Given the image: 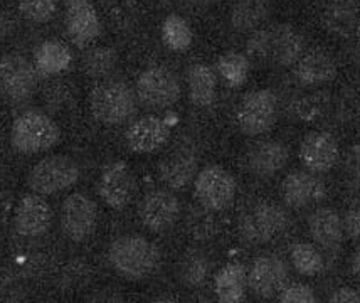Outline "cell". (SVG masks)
I'll return each mask as SVG.
<instances>
[{
	"label": "cell",
	"instance_id": "cell-1",
	"mask_svg": "<svg viewBox=\"0 0 360 303\" xmlns=\"http://www.w3.org/2000/svg\"><path fill=\"white\" fill-rule=\"evenodd\" d=\"M248 54L261 61H273L288 67L297 64L305 54V39L290 24L258 29L248 41Z\"/></svg>",
	"mask_w": 360,
	"mask_h": 303
},
{
	"label": "cell",
	"instance_id": "cell-2",
	"mask_svg": "<svg viewBox=\"0 0 360 303\" xmlns=\"http://www.w3.org/2000/svg\"><path fill=\"white\" fill-rule=\"evenodd\" d=\"M108 259L118 275L130 280H141L157 270L160 251L147 238L131 234L111 243Z\"/></svg>",
	"mask_w": 360,
	"mask_h": 303
},
{
	"label": "cell",
	"instance_id": "cell-3",
	"mask_svg": "<svg viewBox=\"0 0 360 303\" xmlns=\"http://www.w3.org/2000/svg\"><path fill=\"white\" fill-rule=\"evenodd\" d=\"M59 127L49 115L41 110H27L12 123L11 143L15 152L32 155L46 152L58 143Z\"/></svg>",
	"mask_w": 360,
	"mask_h": 303
},
{
	"label": "cell",
	"instance_id": "cell-4",
	"mask_svg": "<svg viewBox=\"0 0 360 303\" xmlns=\"http://www.w3.org/2000/svg\"><path fill=\"white\" fill-rule=\"evenodd\" d=\"M89 106L98 122L105 125H122L136 112L135 93L123 81H106L93 89Z\"/></svg>",
	"mask_w": 360,
	"mask_h": 303
},
{
	"label": "cell",
	"instance_id": "cell-5",
	"mask_svg": "<svg viewBox=\"0 0 360 303\" xmlns=\"http://www.w3.org/2000/svg\"><path fill=\"white\" fill-rule=\"evenodd\" d=\"M288 226V214L281 206L263 200L244 212L239 221V234L248 245H264L274 240Z\"/></svg>",
	"mask_w": 360,
	"mask_h": 303
},
{
	"label": "cell",
	"instance_id": "cell-6",
	"mask_svg": "<svg viewBox=\"0 0 360 303\" xmlns=\"http://www.w3.org/2000/svg\"><path fill=\"white\" fill-rule=\"evenodd\" d=\"M79 167L71 157L53 155L37 162L29 172L27 183L39 195H53L70 189L79 181Z\"/></svg>",
	"mask_w": 360,
	"mask_h": 303
},
{
	"label": "cell",
	"instance_id": "cell-7",
	"mask_svg": "<svg viewBox=\"0 0 360 303\" xmlns=\"http://www.w3.org/2000/svg\"><path fill=\"white\" fill-rule=\"evenodd\" d=\"M180 81L169 67H148L136 81V98L150 110H164L180 100Z\"/></svg>",
	"mask_w": 360,
	"mask_h": 303
},
{
	"label": "cell",
	"instance_id": "cell-8",
	"mask_svg": "<svg viewBox=\"0 0 360 303\" xmlns=\"http://www.w3.org/2000/svg\"><path fill=\"white\" fill-rule=\"evenodd\" d=\"M195 198L209 211H224L234 202L236 179L221 165H209L195 176Z\"/></svg>",
	"mask_w": 360,
	"mask_h": 303
},
{
	"label": "cell",
	"instance_id": "cell-9",
	"mask_svg": "<svg viewBox=\"0 0 360 303\" xmlns=\"http://www.w3.org/2000/svg\"><path fill=\"white\" fill-rule=\"evenodd\" d=\"M278 117V101L271 89L252 91L241 101L236 120L239 130L248 136L266 134Z\"/></svg>",
	"mask_w": 360,
	"mask_h": 303
},
{
	"label": "cell",
	"instance_id": "cell-10",
	"mask_svg": "<svg viewBox=\"0 0 360 303\" xmlns=\"http://www.w3.org/2000/svg\"><path fill=\"white\" fill-rule=\"evenodd\" d=\"M37 75L32 64L20 54H6L0 59V95L12 103H24L34 95Z\"/></svg>",
	"mask_w": 360,
	"mask_h": 303
},
{
	"label": "cell",
	"instance_id": "cell-11",
	"mask_svg": "<svg viewBox=\"0 0 360 303\" xmlns=\"http://www.w3.org/2000/svg\"><path fill=\"white\" fill-rule=\"evenodd\" d=\"M96 206L88 195L78 194V192L68 195L59 214L64 236L76 243L84 241L88 236H91L96 228Z\"/></svg>",
	"mask_w": 360,
	"mask_h": 303
},
{
	"label": "cell",
	"instance_id": "cell-12",
	"mask_svg": "<svg viewBox=\"0 0 360 303\" xmlns=\"http://www.w3.org/2000/svg\"><path fill=\"white\" fill-rule=\"evenodd\" d=\"M139 216L152 233H165L172 229L180 216V200L174 192L155 189L148 192L140 202Z\"/></svg>",
	"mask_w": 360,
	"mask_h": 303
},
{
	"label": "cell",
	"instance_id": "cell-13",
	"mask_svg": "<svg viewBox=\"0 0 360 303\" xmlns=\"http://www.w3.org/2000/svg\"><path fill=\"white\" fill-rule=\"evenodd\" d=\"M340 148L335 136L328 131H310L300 143V162L310 172L327 174L335 167Z\"/></svg>",
	"mask_w": 360,
	"mask_h": 303
},
{
	"label": "cell",
	"instance_id": "cell-14",
	"mask_svg": "<svg viewBox=\"0 0 360 303\" xmlns=\"http://www.w3.org/2000/svg\"><path fill=\"white\" fill-rule=\"evenodd\" d=\"M288 278V266L276 254H264L255 259L248 271V287L258 298H271L281 292Z\"/></svg>",
	"mask_w": 360,
	"mask_h": 303
},
{
	"label": "cell",
	"instance_id": "cell-15",
	"mask_svg": "<svg viewBox=\"0 0 360 303\" xmlns=\"http://www.w3.org/2000/svg\"><path fill=\"white\" fill-rule=\"evenodd\" d=\"M98 192L106 206L111 209H123L128 206L135 192V177L125 162H111L103 169Z\"/></svg>",
	"mask_w": 360,
	"mask_h": 303
},
{
	"label": "cell",
	"instance_id": "cell-16",
	"mask_svg": "<svg viewBox=\"0 0 360 303\" xmlns=\"http://www.w3.org/2000/svg\"><path fill=\"white\" fill-rule=\"evenodd\" d=\"M53 224V209L39 194H27L15 209L14 228L24 238H41Z\"/></svg>",
	"mask_w": 360,
	"mask_h": 303
},
{
	"label": "cell",
	"instance_id": "cell-17",
	"mask_svg": "<svg viewBox=\"0 0 360 303\" xmlns=\"http://www.w3.org/2000/svg\"><path fill=\"white\" fill-rule=\"evenodd\" d=\"M66 32L78 48H84L100 36V17L89 0H70L66 8Z\"/></svg>",
	"mask_w": 360,
	"mask_h": 303
},
{
	"label": "cell",
	"instance_id": "cell-18",
	"mask_svg": "<svg viewBox=\"0 0 360 303\" xmlns=\"http://www.w3.org/2000/svg\"><path fill=\"white\" fill-rule=\"evenodd\" d=\"M325 198V183L310 170H295L283 181V199L291 209H303Z\"/></svg>",
	"mask_w": 360,
	"mask_h": 303
},
{
	"label": "cell",
	"instance_id": "cell-19",
	"mask_svg": "<svg viewBox=\"0 0 360 303\" xmlns=\"http://www.w3.org/2000/svg\"><path fill=\"white\" fill-rule=\"evenodd\" d=\"M170 127L158 117H141L127 130V143L135 153H152L160 150L169 142Z\"/></svg>",
	"mask_w": 360,
	"mask_h": 303
},
{
	"label": "cell",
	"instance_id": "cell-20",
	"mask_svg": "<svg viewBox=\"0 0 360 303\" xmlns=\"http://www.w3.org/2000/svg\"><path fill=\"white\" fill-rule=\"evenodd\" d=\"M290 150L285 143L276 140L261 142L248 153V167L256 177H273L288 164Z\"/></svg>",
	"mask_w": 360,
	"mask_h": 303
},
{
	"label": "cell",
	"instance_id": "cell-21",
	"mask_svg": "<svg viewBox=\"0 0 360 303\" xmlns=\"http://www.w3.org/2000/svg\"><path fill=\"white\" fill-rule=\"evenodd\" d=\"M308 229H310L311 240L327 251L338 250L344 241V221L332 207L316 209L308 221Z\"/></svg>",
	"mask_w": 360,
	"mask_h": 303
},
{
	"label": "cell",
	"instance_id": "cell-22",
	"mask_svg": "<svg viewBox=\"0 0 360 303\" xmlns=\"http://www.w3.org/2000/svg\"><path fill=\"white\" fill-rule=\"evenodd\" d=\"M295 76L303 86H321L335 79L337 64L323 51L303 54L295 67Z\"/></svg>",
	"mask_w": 360,
	"mask_h": 303
},
{
	"label": "cell",
	"instance_id": "cell-23",
	"mask_svg": "<svg viewBox=\"0 0 360 303\" xmlns=\"http://www.w3.org/2000/svg\"><path fill=\"white\" fill-rule=\"evenodd\" d=\"M158 174L170 189H184L197 174V159L191 150H177L170 153L158 167Z\"/></svg>",
	"mask_w": 360,
	"mask_h": 303
},
{
	"label": "cell",
	"instance_id": "cell-24",
	"mask_svg": "<svg viewBox=\"0 0 360 303\" xmlns=\"http://www.w3.org/2000/svg\"><path fill=\"white\" fill-rule=\"evenodd\" d=\"M359 0H330L321 14L323 27L335 36H349L359 22Z\"/></svg>",
	"mask_w": 360,
	"mask_h": 303
},
{
	"label": "cell",
	"instance_id": "cell-25",
	"mask_svg": "<svg viewBox=\"0 0 360 303\" xmlns=\"http://www.w3.org/2000/svg\"><path fill=\"white\" fill-rule=\"evenodd\" d=\"M248 270L239 263H229L221 268L214 280V290L219 302L238 303L246 297Z\"/></svg>",
	"mask_w": 360,
	"mask_h": 303
},
{
	"label": "cell",
	"instance_id": "cell-26",
	"mask_svg": "<svg viewBox=\"0 0 360 303\" xmlns=\"http://www.w3.org/2000/svg\"><path fill=\"white\" fill-rule=\"evenodd\" d=\"M188 98L195 106L205 108L216 100L217 79L216 72L207 64H192L187 71Z\"/></svg>",
	"mask_w": 360,
	"mask_h": 303
},
{
	"label": "cell",
	"instance_id": "cell-27",
	"mask_svg": "<svg viewBox=\"0 0 360 303\" xmlns=\"http://www.w3.org/2000/svg\"><path fill=\"white\" fill-rule=\"evenodd\" d=\"M268 0H238L231 11V25L238 32H255L268 20Z\"/></svg>",
	"mask_w": 360,
	"mask_h": 303
},
{
	"label": "cell",
	"instance_id": "cell-28",
	"mask_svg": "<svg viewBox=\"0 0 360 303\" xmlns=\"http://www.w3.org/2000/svg\"><path fill=\"white\" fill-rule=\"evenodd\" d=\"M71 51L61 41L49 39L44 41L34 53V61H36L37 71L42 75H58L68 70L71 64Z\"/></svg>",
	"mask_w": 360,
	"mask_h": 303
},
{
	"label": "cell",
	"instance_id": "cell-29",
	"mask_svg": "<svg viewBox=\"0 0 360 303\" xmlns=\"http://www.w3.org/2000/svg\"><path fill=\"white\" fill-rule=\"evenodd\" d=\"M194 34H192L191 24L179 14H170L165 17L162 24V41L170 51L182 53L191 48Z\"/></svg>",
	"mask_w": 360,
	"mask_h": 303
},
{
	"label": "cell",
	"instance_id": "cell-30",
	"mask_svg": "<svg viewBox=\"0 0 360 303\" xmlns=\"http://www.w3.org/2000/svg\"><path fill=\"white\" fill-rule=\"evenodd\" d=\"M217 71H219L222 79L227 83V86H243L248 81V76H250L251 71L250 59H248L246 54L231 51V53L222 54L219 58V61H217Z\"/></svg>",
	"mask_w": 360,
	"mask_h": 303
},
{
	"label": "cell",
	"instance_id": "cell-31",
	"mask_svg": "<svg viewBox=\"0 0 360 303\" xmlns=\"http://www.w3.org/2000/svg\"><path fill=\"white\" fill-rule=\"evenodd\" d=\"M290 258L295 270L303 276H316L323 271V256L311 243H297L291 246Z\"/></svg>",
	"mask_w": 360,
	"mask_h": 303
},
{
	"label": "cell",
	"instance_id": "cell-32",
	"mask_svg": "<svg viewBox=\"0 0 360 303\" xmlns=\"http://www.w3.org/2000/svg\"><path fill=\"white\" fill-rule=\"evenodd\" d=\"M209 270H211V263L209 258L202 251H191L182 258L179 266V276L186 287L195 288L204 285L207 280Z\"/></svg>",
	"mask_w": 360,
	"mask_h": 303
},
{
	"label": "cell",
	"instance_id": "cell-33",
	"mask_svg": "<svg viewBox=\"0 0 360 303\" xmlns=\"http://www.w3.org/2000/svg\"><path fill=\"white\" fill-rule=\"evenodd\" d=\"M117 53L111 48H94L83 59V67L89 78H106L117 66Z\"/></svg>",
	"mask_w": 360,
	"mask_h": 303
},
{
	"label": "cell",
	"instance_id": "cell-34",
	"mask_svg": "<svg viewBox=\"0 0 360 303\" xmlns=\"http://www.w3.org/2000/svg\"><path fill=\"white\" fill-rule=\"evenodd\" d=\"M19 12L31 22H49L56 14V0H19Z\"/></svg>",
	"mask_w": 360,
	"mask_h": 303
},
{
	"label": "cell",
	"instance_id": "cell-35",
	"mask_svg": "<svg viewBox=\"0 0 360 303\" xmlns=\"http://www.w3.org/2000/svg\"><path fill=\"white\" fill-rule=\"evenodd\" d=\"M278 300L283 303H315V292L305 283H293L283 287L278 293Z\"/></svg>",
	"mask_w": 360,
	"mask_h": 303
},
{
	"label": "cell",
	"instance_id": "cell-36",
	"mask_svg": "<svg viewBox=\"0 0 360 303\" xmlns=\"http://www.w3.org/2000/svg\"><path fill=\"white\" fill-rule=\"evenodd\" d=\"M347 181L355 191H360V142L355 143L349 150L345 162Z\"/></svg>",
	"mask_w": 360,
	"mask_h": 303
},
{
	"label": "cell",
	"instance_id": "cell-37",
	"mask_svg": "<svg viewBox=\"0 0 360 303\" xmlns=\"http://www.w3.org/2000/svg\"><path fill=\"white\" fill-rule=\"evenodd\" d=\"M330 302L333 303H360V292L350 287H342L335 290L330 297Z\"/></svg>",
	"mask_w": 360,
	"mask_h": 303
},
{
	"label": "cell",
	"instance_id": "cell-38",
	"mask_svg": "<svg viewBox=\"0 0 360 303\" xmlns=\"http://www.w3.org/2000/svg\"><path fill=\"white\" fill-rule=\"evenodd\" d=\"M15 19L7 11H0V41L7 39L15 32Z\"/></svg>",
	"mask_w": 360,
	"mask_h": 303
},
{
	"label": "cell",
	"instance_id": "cell-39",
	"mask_svg": "<svg viewBox=\"0 0 360 303\" xmlns=\"http://www.w3.org/2000/svg\"><path fill=\"white\" fill-rule=\"evenodd\" d=\"M344 228L347 229V233H349L350 236L354 238L360 236V211L349 212V216H347L344 223Z\"/></svg>",
	"mask_w": 360,
	"mask_h": 303
},
{
	"label": "cell",
	"instance_id": "cell-40",
	"mask_svg": "<svg viewBox=\"0 0 360 303\" xmlns=\"http://www.w3.org/2000/svg\"><path fill=\"white\" fill-rule=\"evenodd\" d=\"M352 271L357 276H360V250L355 251V254H354V258H352Z\"/></svg>",
	"mask_w": 360,
	"mask_h": 303
},
{
	"label": "cell",
	"instance_id": "cell-41",
	"mask_svg": "<svg viewBox=\"0 0 360 303\" xmlns=\"http://www.w3.org/2000/svg\"><path fill=\"white\" fill-rule=\"evenodd\" d=\"M191 2L199 7H209V6H214V4L221 2V0H191Z\"/></svg>",
	"mask_w": 360,
	"mask_h": 303
},
{
	"label": "cell",
	"instance_id": "cell-42",
	"mask_svg": "<svg viewBox=\"0 0 360 303\" xmlns=\"http://www.w3.org/2000/svg\"><path fill=\"white\" fill-rule=\"evenodd\" d=\"M357 27H359V31H360V17H359V22H357Z\"/></svg>",
	"mask_w": 360,
	"mask_h": 303
}]
</instances>
